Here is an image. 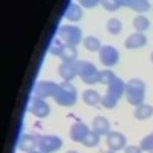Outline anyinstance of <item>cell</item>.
<instances>
[{
    "instance_id": "obj_1",
    "label": "cell",
    "mask_w": 153,
    "mask_h": 153,
    "mask_svg": "<svg viewBox=\"0 0 153 153\" xmlns=\"http://www.w3.org/2000/svg\"><path fill=\"white\" fill-rule=\"evenodd\" d=\"M124 94H126V83L117 76V78L107 86V92L104 94L103 98H101V104L106 109H113Z\"/></svg>"
},
{
    "instance_id": "obj_2",
    "label": "cell",
    "mask_w": 153,
    "mask_h": 153,
    "mask_svg": "<svg viewBox=\"0 0 153 153\" xmlns=\"http://www.w3.org/2000/svg\"><path fill=\"white\" fill-rule=\"evenodd\" d=\"M126 95L127 101L132 106H141L144 103V97H146V84L143 80L133 78L126 84Z\"/></svg>"
},
{
    "instance_id": "obj_3",
    "label": "cell",
    "mask_w": 153,
    "mask_h": 153,
    "mask_svg": "<svg viewBox=\"0 0 153 153\" xmlns=\"http://www.w3.org/2000/svg\"><path fill=\"white\" fill-rule=\"evenodd\" d=\"M55 103L60 104V106H66V107H71L76 103L78 100V95H76V89L74 84H71L69 81H63L58 84V89H57V94L54 97Z\"/></svg>"
},
{
    "instance_id": "obj_4",
    "label": "cell",
    "mask_w": 153,
    "mask_h": 153,
    "mask_svg": "<svg viewBox=\"0 0 153 153\" xmlns=\"http://www.w3.org/2000/svg\"><path fill=\"white\" fill-rule=\"evenodd\" d=\"M75 68H76V75L86 83V84H95L98 83V74L95 65L86 60H76L75 61Z\"/></svg>"
},
{
    "instance_id": "obj_5",
    "label": "cell",
    "mask_w": 153,
    "mask_h": 153,
    "mask_svg": "<svg viewBox=\"0 0 153 153\" xmlns=\"http://www.w3.org/2000/svg\"><path fill=\"white\" fill-rule=\"evenodd\" d=\"M57 38L63 45L76 46L81 42V38H83V31L80 28H76V26L65 25V26H60V29L57 32Z\"/></svg>"
},
{
    "instance_id": "obj_6",
    "label": "cell",
    "mask_w": 153,
    "mask_h": 153,
    "mask_svg": "<svg viewBox=\"0 0 153 153\" xmlns=\"http://www.w3.org/2000/svg\"><path fill=\"white\" fill-rule=\"evenodd\" d=\"M49 52L52 55H57L61 58L63 63H75L76 57H78V51L75 46H69V45H63L58 40L54 42V45L49 48Z\"/></svg>"
},
{
    "instance_id": "obj_7",
    "label": "cell",
    "mask_w": 153,
    "mask_h": 153,
    "mask_svg": "<svg viewBox=\"0 0 153 153\" xmlns=\"http://www.w3.org/2000/svg\"><path fill=\"white\" fill-rule=\"evenodd\" d=\"M63 146V141L61 138L58 136H54V135H45V136H40L38 138V149L43 153H52V152H57L60 150Z\"/></svg>"
},
{
    "instance_id": "obj_8",
    "label": "cell",
    "mask_w": 153,
    "mask_h": 153,
    "mask_svg": "<svg viewBox=\"0 0 153 153\" xmlns=\"http://www.w3.org/2000/svg\"><path fill=\"white\" fill-rule=\"evenodd\" d=\"M100 61H101V65L106 66V68L115 66L120 61L118 51L115 49L113 46H109V45L101 46V49H100Z\"/></svg>"
},
{
    "instance_id": "obj_9",
    "label": "cell",
    "mask_w": 153,
    "mask_h": 153,
    "mask_svg": "<svg viewBox=\"0 0 153 153\" xmlns=\"http://www.w3.org/2000/svg\"><path fill=\"white\" fill-rule=\"evenodd\" d=\"M57 89H58V84H55L54 81H38L34 87V95L42 100H46L49 97L54 98L57 94Z\"/></svg>"
},
{
    "instance_id": "obj_10",
    "label": "cell",
    "mask_w": 153,
    "mask_h": 153,
    "mask_svg": "<svg viewBox=\"0 0 153 153\" xmlns=\"http://www.w3.org/2000/svg\"><path fill=\"white\" fill-rule=\"evenodd\" d=\"M29 112L34 115V117L43 120V118L49 117V113H51V107H49V104L46 103L45 100L34 97V98L31 100V104H29Z\"/></svg>"
},
{
    "instance_id": "obj_11",
    "label": "cell",
    "mask_w": 153,
    "mask_h": 153,
    "mask_svg": "<svg viewBox=\"0 0 153 153\" xmlns=\"http://www.w3.org/2000/svg\"><path fill=\"white\" fill-rule=\"evenodd\" d=\"M106 143H107V147H109V150L118 152V150H123V149H126V144H127V138H126L123 133H120V132H110V133L107 135Z\"/></svg>"
},
{
    "instance_id": "obj_12",
    "label": "cell",
    "mask_w": 153,
    "mask_h": 153,
    "mask_svg": "<svg viewBox=\"0 0 153 153\" xmlns=\"http://www.w3.org/2000/svg\"><path fill=\"white\" fill-rule=\"evenodd\" d=\"M91 132V129L84 124V123H75L72 127H71V139L75 143H83L86 135Z\"/></svg>"
},
{
    "instance_id": "obj_13",
    "label": "cell",
    "mask_w": 153,
    "mask_h": 153,
    "mask_svg": "<svg viewBox=\"0 0 153 153\" xmlns=\"http://www.w3.org/2000/svg\"><path fill=\"white\" fill-rule=\"evenodd\" d=\"M17 146H19V150H22V152H26V153L34 152L35 147H38V138H35L32 135H22Z\"/></svg>"
},
{
    "instance_id": "obj_14",
    "label": "cell",
    "mask_w": 153,
    "mask_h": 153,
    "mask_svg": "<svg viewBox=\"0 0 153 153\" xmlns=\"http://www.w3.org/2000/svg\"><path fill=\"white\" fill-rule=\"evenodd\" d=\"M126 48L127 49H138V48H143L147 45V37L141 32H135L132 35H129L126 38Z\"/></svg>"
},
{
    "instance_id": "obj_15",
    "label": "cell",
    "mask_w": 153,
    "mask_h": 153,
    "mask_svg": "<svg viewBox=\"0 0 153 153\" xmlns=\"http://www.w3.org/2000/svg\"><path fill=\"white\" fill-rule=\"evenodd\" d=\"M58 75L61 76L65 81H69L74 80L76 75V68H75V63H61V65L58 66Z\"/></svg>"
},
{
    "instance_id": "obj_16",
    "label": "cell",
    "mask_w": 153,
    "mask_h": 153,
    "mask_svg": "<svg viewBox=\"0 0 153 153\" xmlns=\"http://www.w3.org/2000/svg\"><path fill=\"white\" fill-rule=\"evenodd\" d=\"M92 130L97 132L100 136H107L110 133V123L104 117H97L92 123Z\"/></svg>"
},
{
    "instance_id": "obj_17",
    "label": "cell",
    "mask_w": 153,
    "mask_h": 153,
    "mask_svg": "<svg viewBox=\"0 0 153 153\" xmlns=\"http://www.w3.org/2000/svg\"><path fill=\"white\" fill-rule=\"evenodd\" d=\"M81 17H83L81 6L76 3H69V6L65 12V19H68L71 22H78V20H81Z\"/></svg>"
},
{
    "instance_id": "obj_18",
    "label": "cell",
    "mask_w": 153,
    "mask_h": 153,
    "mask_svg": "<svg viewBox=\"0 0 153 153\" xmlns=\"http://www.w3.org/2000/svg\"><path fill=\"white\" fill-rule=\"evenodd\" d=\"M83 101L86 104H89V106H97L98 103H101V97L97 91H94V89H87V91H84L83 92Z\"/></svg>"
},
{
    "instance_id": "obj_19",
    "label": "cell",
    "mask_w": 153,
    "mask_h": 153,
    "mask_svg": "<svg viewBox=\"0 0 153 153\" xmlns=\"http://www.w3.org/2000/svg\"><path fill=\"white\" fill-rule=\"evenodd\" d=\"M126 5L129 6L130 9L139 12V14L150 9V3L146 2V0H126Z\"/></svg>"
},
{
    "instance_id": "obj_20",
    "label": "cell",
    "mask_w": 153,
    "mask_h": 153,
    "mask_svg": "<svg viewBox=\"0 0 153 153\" xmlns=\"http://www.w3.org/2000/svg\"><path fill=\"white\" fill-rule=\"evenodd\" d=\"M152 115H153V106H150V104H141L135 109L136 120H149Z\"/></svg>"
},
{
    "instance_id": "obj_21",
    "label": "cell",
    "mask_w": 153,
    "mask_h": 153,
    "mask_svg": "<svg viewBox=\"0 0 153 153\" xmlns=\"http://www.w3.org/2000/svg\"><path fill=\"white\" fill-rule=\"evenodd\" d=\"M133 28H135V31H138V32H141L143 34V31H147L149 28H150V22H149V19L147 17H144V16H136L135 19H133Z\"/></svg>"
},
{
    "instance_id": "obj_22",
    "label": "cell",
    "mask_w": 153,
    "mask_h": 153,
    "mask_svg": "<svg viewBox=\"0 0 153 153\" xmlns=\"http://www.w3.org/2000/svg\"><path fill=\"white\" fill-rule=\"evenodd\" d=\"M83 45L87 51H91V52H95V51H98L100 52V49H101V43L97 37H92V35H89L86 37L84 40H83Z\"/></svg>"
},
{
    "instance_id": "obj_23",
    "label": "cell",
    "mask_w": 153,
    "mask_h": 153,
    "mask_svg": "<svg viewBox=\"0 0 153 153\" xmlns=\"http://www.w3.org/2000/svg\"><path fill=\"white\" fill-rule=\"evenodd\" d=\"M100 135L97 133V132H94V130H91V132H89L87 135H86V138H84V141L81 143L84 147H89V149H91V147H97L98 144H100Z\"/></svg>"
},
{
    "instance_id": "obj_24",
    "label": "cell",
    "mask_w": 153,
    "mask_h": 153,
    "mask_svg": "<svg viewBox=\"0 0 153 153\" xmlns=\"http://www.w3.org/2000/svg\"><path fill=\"white\" fill-rule=\"evenodd\" d=\"M115 78H117V75H115L110 69H104V71H100V74H98V83H101V84H106V86H109Z\"/></svg>"
},
{
    "instance_id": "obj_25",
    "label": "cell",
    "mask_w": 153,
    "mask_h": 153,
    "mask_svg": "<svg viewBox=\"0 0 153 153\" xmlns=\"http://www.w3.org/2000/svg\"><path fill=\"white\" fill-rule=\"evenodd\" d=\"M106 28L109 31V34L112 35H118L121 31H123V23L118 20V19H110L106 25Z\"/></svg>"
},
{
    "instance_id": "obj_26",
    "label": "cell",
    "mask_w": 153,
    "mask_h": 153,
    "mask_svg": "<svg viewBox=\"0 0 153 153\" xmlns=\"http://www.w3.org/2000/svg\"><path fill=\"white\" fill-rule=\"evenodd\" d=\"M123 5H126V0H123V2H121V0H104V2H103L104 9L106 11H110V12L120 9Z\"/></svg>"
},
{
    "instance_id": "obj_27",
    "label": "cell",
    "mask_w": 153,
    "mask_h": 153,
    "mask_svg": "<svg viewBox=\"0 0 153 153\" xmlns=\"http://www.w3.org/2000/svg\"><path fill=\"white\" fill-rule=\"evenodd\" d=\"M139 147H141L143 152H153V133L144 136L141 139V144H139Z\"/></svg>"
},
{
    "instance_id": "obj_28",
    "label": "cell",
    "mask_w": 153,
    "mask_h": 153,
    "mask_svg": "<svg viewBox=\"0 0 153 153\" xmlns=\"http://www.w3.org/2000/svg\"><path fill=\"white\" fill-rule=\"evenodd\" d=\"M124 153H143V150L139 146H126Z\"/></svg>"
},
{
    "instance_id": "obj_29",
    "label": "cell",
    "mask_w": 153,
    "mask_h": 153,
    "mask_svg": "<svg viewBox=\"0 0 153 153\" xmlns=\"http://www.w3.org/2000/svg\"><path fill=\"white\" fill-rule=\"evenodd\" d=\"M98 2H95V0H80V5L81 6H86V8H94L97 6Z\"/></svg>"
},
{
    "instance_id": "obj_30",
    "label": "cell",
    "mask_w": 153,
    "mask_h": 153,
    "mask_svg": "<svg viewBox=\"0 0 153 153\" xmlns=\"http://www.w3.org/2000/svg\"><path fill=\"white\" fill-rule=\"evenodd\" d=\"M29 153H43V152H40V150H34V152H29Z\"/></svg>"
},
{
    "instance_id": "obj_31",
    "label": "cell",
    "mask_w": 153,
    "mask_h": 153,
    "mask_svg": "<svg viewBox=\"0 0 153 153\" xmlns=\"http://www.w3.org/2000/svg\"><path fill=\"white\" fill-rule=\"evenodd\" d=\"M66 153H78V152H75V150H69V152H66Z\"/></svg>"
},
{
    "instance_id": "obj_32",
    "label": "cell",
    "mask_w": 153,
    "mask_h": 153,
    "mask_svg": "<svg viewBox=\"0 0 153 153\" xmlns=\"http://www.w3.org/2000/svg\"><path fill=\"white\" fill-rule=\"evenodd\" d=\"M104 153H115L113 150H107V152H104Z\"/></svg>"
},
{
    "instance_id": "obj_33",
    "label": "cell",
    "mask_w": 153,
    "mask_h": 153,
    "mask_svg": "<svg viewBox=\"0 0 153 153\" xmlns=\"http://www.w3.org/2000/svg\"><path fill=\"white\" fill-rule=\"evenodd\" d=\"M150 58H152V63H153V52H152V57Z\"/></svg>"
},
{
    "instance_id": "obj_34",
    "label": "cell",
    "mask_w": 153,
    "mask_h": 153,
    "mask_svg": "<svg viewBox=\"0 0 153 153\" xmlns=\"http://www.w3.org/2000/svg\"><path fill=\"white\" fill-rule=\"evenodd\" d=\"M150 153H153V152H150Z\"/></svg>"
}]
</instances>
